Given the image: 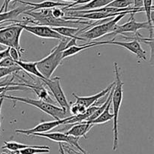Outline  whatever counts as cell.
I'll return each instance as SVG.
<instances>
[{
    "label": "cell",
    "instance_id": "5",
    "mask_svg": "<svg viewBox=\"0 0 154 154\" xmlns=\"http://www.w3.org/2000/svg\"><path fill=\"white\" fill-rule=\"evenodd\" d=\"M23 30L18 23L0 28V44L7 48H14L23 53L20 45V38Z\"/></svg>",
    "mask_w": 154,
    "mask_h": 154
},
{
    "label": "cell",
    "instance_id": "32",
    "mask_svg": "<svg viewBox=\"0 0 154 154\" xmlns=\"http://www.w3.org/2000/svg\"><path fill=\"white\" fill-rule=\"evenodd\" d=\"M11 1H13V0H5L4 2H3V5H2L1 8H0V12L7 11L9 3H10Z\"/></svg>",
    "mask_w": 154,
    "mask_h": 154
},
{
    "label": "cell",
    "instance_id": "9",
    "mask_svg": "<svg viewBox=\"0 0 154 154\" xmlns=\"http://www.w3.org/2000/svg\"><path fill=\"white\" fill-rule=\"evenodd\" d=\"M114 38L113 40L110 41H105V42H95L96 46L102 45H117V46L122 47L128 51H131L134 54L137 56L140 60H147V56H146V52L143 50L141 48V45L138 42V41L134 39L132 42H117V41H114Z\"/></svg>",
    "mask_w": 154,
    "mask_h": 154
},
{
    "label": "cell",
    "instance_id": "19",
    "mask_svg": "<svg viewBox=\"0 0 154 154\" xmlns=\"http://www.w3.org/2000/svg\"><path fill=\"white\" fill-rule=\"evenodd\" d=\"M15 63L18 66L21 68V69L26 72L27 73L32 74V75L39 78L40 79L45 78V77L40 73V72L38 69L36 62L33 63V62H23L21 61V60H17V61H15Z\"/></svg>",
    "mask_w": 154,
    "mask_h": 154
},
{
    "label": "cell",
    "instance_id": "18",
    "mask_svg": "<svg viewBox=\"0 0 154 154\" xmlns=\"http://www.w3.org/2000/svg\"><path fill=\"white\" fill-rule=\"evenodd\" d=\"M27 87L29 88L30 90H32L35 92L39 99L46 102L50 104H54V101L50 96L48 90L42 85V84H26Z\"/></svg>",
    "mask_w": 154,
    "mask_h": 154
},
{
    "label": "cell",
    "instance_id": "30",
    "mask_svg": "<svg viewBox=\"0 0 154 154\" xmlns=\"http://www.w3.org/2000/svg\"><path fill=\"white\" fill-rule=\"evenodd\" d=\"M52 15L56 18H62L65 16V11L59 7H55L51 8Z\"/></svg>",
    "mask_w": 154,
    "mask_h": 154
},
{
    "label": "cell",
    "instance_id": "34",
    "mask_svg": "<svg viewBox=\"0 0 154 154\" xmlns=\"http://www.w3.org/2000/svg\"><path fill=\"white\" fill-rule=\"evenodd\" d=\"M3 101H4V98L0 96V116H1V110H2V106ZM0 127H1V120H0ZM1 136V135H0Z\"/></svg>",
    "mask_w": 154,
    "mask_h": 154
},
{
    "label": "cell",
    "instance_id": "1",
    "mask_svg": "<svg viewBox=\"0 0 154 154\" xmlns=\"http://www.w3.org/2000/svg\"><path fill=\"white\" fill-rule=\"evenodd\" d=\"M70 38L64 37L60 43L51 51V54L42 60L36 62L37 68L45 78H51L54 71L61 63L63 59V51L66 50V45Z\"/></svg>",
    "mask_w": 154,
    "mask_h": 154
},
{
    "label": "cell",
    "instance_id": "12",
    "mask_svg": "<svg viewBox=\"0 0 154 154\" xmlns=\"http://www.w3.org/2000/svg\"><path fill=\"white\" fill-rule=\"evenodd\" d=\"M114 85H115V81H114V83H112L111 84H110L106 89L102 90L101 92L98 93L97 94H95L91 96H77L75 93H72V95H73V96L75 98V99H76L75 103L78 104V105H83V106H84L85 108H89V107L92 106V105H93L95 102H97L100 98L103 97L105 95L108 94L110 92V90L112 89V87H114Z\"/></svg>",
    "mask_w": 154,
    "mask_h": 154
},
{
    "label": "cell",
    "instance_id": "25",
    "mask_svg": "<svg viewBox=\"0 0 154 154\" xmlns=\"http://www.w3.org/2000/svg\"><path fill=\"white\" fill-rule=\"evenodd\" d=\"M133 4V0H114L108 5V7L117 8H124L129 7L131 5Z\"/></svg>",
    "mask_w": 154,
    "mask_h": 154
},
{
    "label": "cell",
    "instance_id": "10",
    "mask_svg": "<svg viewBox=\"0 0 154 154\" xmlns=\"http://www.w3.org/2000/svg\"><path fill=\"white\" fill-rule=\"evenodd\" d=\"M23 27L24 30L38 36V37L42 38H52L61 40L64 38V36L61 35L58 32L53 29L51 27L48 26L43 25H35V26H28L23 25L19 23Z\"/></svg>",
    "mask_w": 154,
    "mask_h": 154
},
{
    "label": "cell",
    "instance_id": "6",
    "mask_svg": "<svg viewBox=\"0 0 154 154\" xmlns=\"http://www.w3.org/2000/svg\"><path fill=\"white\" fill-rule=\"evenodd\" d=\"M60 77H55L54 78H43L40 79L47 87L50 89L51 93L54 95V98L57 100V103L60 105V108H63L66 111L70 114V105L68 102L66 96L62 89L61 84H60Z\"/></svg>",
    "mask_w": 154,
    "mask_h": 154
},
{
    "label": "cell",
    "instance_id": "31",
    "mask_svg": "<svg viewBox=\"0 0 154 154\" xmlns=\"http://www.w3.org/2000/svg\"><path fill=\"white\" fill-rule=\"evenodd\" d=\"M92 0H76V1L73 2V3H72V4H69L67 6H66V7L63 8V10H65V9H67V8H72V7H75L76 5H85V4H87V3L90 2Z\"/></svg>",
    "mask_w": 154,
    "mask_h": 154
},
{
    "label": "cell",
    "instance_id": "27",
    "mask_svg": "<svg viewBox=\"0 0 154 154\" xmlns=\"http://www.w3.org/2000/svg\"><path fill=\"white\" fill-rule=\"evenodd\" d=\"M30 90L28 87H23V86H11V85H7L4 86V87H0V95L2 94V93H5L6 92L8 91H14V90Z\"/></svg>",
    "mask_w": 154,
    "mask_h": 154
},
{
    "label": "cell",
    "instance_id": "39",
    "mask_svg": "<svg viewBox=\"0 0 154 154\" xmlns=\"http://www.w3.org/2000/svg\"><path fill=\"white\" fill-rule=\"evenodd\" d=\"M1 154H8V153H6V152H3V153H2Z\"/></svg>",
    "mask_w": 154,
    "mask_h": 154
},
{
    "label": "cell",
    "instance_id": "38",
    "mask_svg": "<svg viewBox=\"0 0 154 154\" xmlns=\"http://www.w3.org/2000/svg\"><path fill=\"white\" fill-rule=\"evenodd\" d=\"M63 1H66V2H75L76 0H63Z\"/></svg>",
    "mask_w": 154,
    "mask_h": 154
},
{
    "label": "cell",
    "instance_id": "14",
    "mask_svg": "<svg viewBox=\"0 0 154 154\" xmlns=\"http://www.w3.org/2000/svg\"><path fill=\"white\" fill-rule=\"evenodd\" d=\"M16 2L21 3V4L24 5L31 6L32 8L29 10L31 11H37L42 8H53L55 7H66V6H67L68 5H69L68 3L60 2H54L51 1V0H47V1H44L38 3L29 2L22 1V0H16Z\"/></svg>",
    "mask_w": 154,
    "mask_h": 154
},
{
    "label": "cell",
    "instance_id": "40",
    "mask_svg": "<svg viewBox=\"0 0 154 154\" xmlns=\"http://www.w3.org/2000/svg\"><path fill=\"white\" fill-rule=\"evenodd\" d=\"M2 23H0V24H2Z\"/></svg>",
    "mask_w": 154,
    "mask_h": 154
},
{
    "label": "cell",
    "instance_id": "37",
    "mask_svg": "<svg viewBox=\"0 0 154 154\" xmlns=\"http://www.w3.org/2000/svg\"><path fill=\"white\" fill-rule=\"evenodd\" d=\"M6 48H7V47L4 46V45H1V44H0V51H4V50L6 49Z\"/></svg>",
    "mask_w": 154,
    "mask_h": 154
},
{
    "label": "cell",
    "instance_id": "35",
    "mask_svg": "<svg viewBox=\"0 0 154 154\" xmlns=\"http://www.w3.org/2000/svg\"><path fill=\"white\" fill-rule=\"evenodd\" d=\"M8 154H21L20 150H8Z\"/></svg>",
    "mask_w": 154,
    "mask_h": 154
},
{
    "label": "cell",
    "instance_id": "13",
    "mask_svg": "<svg viewBox=\"0 0 154 154\" xmlns=\"http://www.w3.org/2000/svg\"><path fill=\"white\" fill-rule=\"evenodd\" d=\"M93 126H94L93 124L86 121L75 123V125L72 126V128L66 132V134L78 138H81V137L87 138V134L88 133L89 131L92 129Z\"/></svg>",
    "mask_w": 154,
    "mask_h": 154
},
{
    "label": "cell",
    "instance_id": "15",
    "mask_svg": "<svg viewBox=\"0 0 154 154\" xmlns=\"http://www.w3.org/2000/svg\"><path fill=\"white\" fill-rule=\"evenodd\" d=\"M32 8L31 6L26 5L22 6V7H18L17 8L13 9L9 11H4V12H0V23H4V22H15V23H19V20H16V18L19 16L21 14L24 13L26 11L30 10Z\"/></svg>",
    "mask_w": 154,
    "mask_h": 154
},
{
    "label": "cell",
    "instance_id": "4",
    "mask_svg": "<svg viewBox=\"0 0 154 154\" xmlns=\"http://www.w3.org/2000/svg\"><path fill=\"white\" fill-rule=\"evenodd\" d=\"M141 11H144V8L138 9V10L130 11L125 12V13L117 15V16L114 17L112 19L110 20L109 21H107V22L98 24V25L94 26H93V28L90 29L86 30V31L81 32V37L84 38L85 39H88V40H93V39H97L99 38L102 37V36L105 35L111 34V32H114V28H115L117 23H118L123 17H125L126 14H135L138 13V12ZM81 35H79V36Z\"/></svg>",
    "mask_w": 154,
    "mask_h": 154
},
{
    "label": "cell",
    "instance_id": "36",
    "mask_svg": "<svg viewBox=\"0 0 154 154\" xmlns=\"http://www.w3.org/2000/svg\"><path fill=\"white\" fill-rule=\"evenodd\" d=\"M59 146H60V152L61 154H66L65 153V150L63 147V144L62 143H59Z\"/></svg>",
    "mask_w": 154,
    "mask_h": 154
},
{
    "label": "cell",
    "instance_id": "41",
    "mask_svg": "<svg viewBox=\"0 0 154 154\" xmlns=\"http://www.w3.org/2000/svg\"><path fill=\"white\" fill-rule=\"evenodd\" d=\"M81 154H82V153H81Z\"/></svg>",
    "mask_w": 154,
    "mask_h": 154
},
{
    "label": "cell",
    "instance_id": "3",
    "mask_svg": "<svg viewBox=\"0 0 154 154\" xmlns=\"http://www.w3.org/2000/svg\"><path fill=\"white\" fill-rule=\"evenodd\" d=\"M0 96L3 97L4 99H11L14 103L15 102H23V103L28 104V105L36 107V108L40 109L43 112L49 114L50 116H51L55 120H62V119L66 118V117L70 116V114L65 111V110H63V108L55 106L53 104H50L46 102H44V101L41 100V99L36 100V99H30V98L8 96V95H5V93H2V94L0 95Z\"/></svg>",
    "mask_w": 154,
    "mask_h": 154
},
{
    "label": "cell",
    "instance_id": "26",
    "mask_svg": "<svg viewBox=\"0 0 154 154\" xmlns=\"http://www.w3.org/2000/svg\"><path fill=\"white\" fill-rule=\"evenodd\" d=\"M20 70L21 68L18 66H15L10 68H0V78H3V77L8 76L11 74Z\"/></svg>",
    "mask_w": 154,
    "mask_h": 154
},
{
    "label": "cell",
    "instance_id": "22",
    "mask_svg": "<svg viewBox=\"0 0 154 154\" xmlns=\"http://www.w3.org/2000/svg\"><path fill=\"white\" fill-rule=\"evenodd\" d=\"M36 146L37 145H27L16 141H4V146L2 147V149L8 150H20L27 147H36Z\"/></svg>",
    "mask_w": 154,
    "mask_h": 154
},
{
    "label": "cell",
    "instance_id": "8",
    "mask_svg": "<svg viewBox=\"0 0 154 154\" xmlns=\"http://www.w3.org/2000/svg\"><path fill=\"white\" fill-rule=\"evenodd\" d=\"M32 135L42 137V138H46L51 140V141H56V142L58 143H67V144H70L71 146H73V147H76L81 153L87 154L86 153L85 150L78 144V140H79V138L72 136V135H66V133H62V132H50V133L44 132V133H34Z\"/></svg>",
    "mask_w": 154,
    "mask_h": 154
},
{
    "label": "cell",
    "instance_id": "16",
    "mask_svg": "<svg viewBox=\"0 0 154 154\" xmlns=\"http://www.w3.org/2000/svg\"><path fill=\"white\" fill-rule=\"evenodd\" d=\"M114 0H92L90 2L87 3V4L79 6V7H72L69 8L65 9L64 11H88V10H93V9H97L105 7L108 5L109 3Z\"/></svg>",
    "mask_w": 154,
    "mask_h": 154
},
{
    "label": "cell",
    "instance_id": "2",
    "mask_svg": "<svg viewBox=\"0 0 154 154\" xmlns=\"http://www.w3.org/2000/svg\"><path fill=\"white\" fill-rule=\"evenodd\" d=\"M114 73H115V85L114 87L111 102L113 103V120H114V126H113V132H114V141H113V150L115 151L118 148V117L119 111L123 101V87L124 83L122 81L120 78L119 67L117 63H114Z\"/></svg>",
    "mask_w": 154,
    "mask_h": 154
},
{
    "label": "cell",
    "instance_id": "23",
    "mask_svg": "<svg viewBox=\"0 0 154 154\" xmlns=\"http://www.w3.org/2000/svg\"><path fill=\"white\" fill-rule=\"evenodd\" d=\"M21 154H42L49 153L50 147L48 146H38L36 147H27V148L20 150Z\"/></svg>",
    "mask_w": 154,
    "mask_h": 154
},
{
    "label": "cell",
    "instance_id": "24",
    "mask_svg": "<svg viewBox=\"0 0 154 154\" xmlns=\"http://www.w3.org/2000/svg\"><path fill=\"white\" fill-rule=\"evenodd\" d=\"M143 8H144V11L147 14V22L151 26H153V20L151 18V14L153 12V0H143Z\"/></svg>",
    "mask_w": 154,
    "mask_h": 154
},
{
    "label": "cell",
    "instance_id": "7",
    "mask_svg": "<svg viewBox=\"0 0 154 154\" xmlns=\"http://www.w3.org/2000/svg\"><path fill=\"white\" fill-rule=\"evenodd\" d=\"M135 13L130 14V18L129 21L123 25H116L115 28L113 32L111 34L118 35V34H124L127 32H138L140 29H149L150 30V38H153V26H151L148 23L147 21L145 22H137L134 17Z\"/></svg>",
    "mask_w": 154,
    "mask_h": 154
},
{
    "label": "cell",
    "instance_id": "28",
    "mask_svg": "<svg viewBox=\"0 0 154 154\" xmlns=\"http://www.w3.org/2000/svg\"><path fill=\"white\" fill-rule=\"evenodd\" d=\"M17 66L14 60L10 57H6L0 61V68H10Z\"/></svg>",
    "mask_w": 154,
    "mask_h": 154
},
{
    "label": "cell",
    "instance_id": "11",
    "mask_svg": "<svg viewBox=\"0 0 154 154\" xmlns=\"http://www.w3.org/2000/svg\"><path fill=\"white\" fill-rule=\"evenodd\" d=\"M68 119H69V117H66V118L62 119V120H54L53 121L43 122V123H41L39 124H38L37 126H35L32 129H26V130H24V129H16L15 132L17 133L24 134V135H32L34 133H44V132H48L49 131L52 130L54 128L57 127L58 126L64 124L65 122Z\"/></svg>",
    "mask_w": 154,
    "mask_h": 154
},
{
    "label": "cell",
    "instance_id": "21",
    "mask_svg": "<svg viewBox=\"0 0 154 154\" xmlns=\"http://www.w3.org/2000/svg\"><path fill=\"white\" fill-rule=\"evenodd\" d=\"M111 99L109 101L108 104L107 105L106 108H105V110L103 111V112L97 117V118L95 119L94 120H93L92 122H90V123L93 125H96V124H102V123H107V122L110 121L113 119L114 117V115L113 114H111L110 113V108L111 106Z\"/></svg>",
    "mask_w": 154,
    "mask_h": 154
},
{
    "label": "cell",
    "instance_id": "17",
    "mask_svg": "<svg viewBox=\"0 0 154 154\" xmlns=\"http://www.w3.org/2000/svg\"><path fill=\"white\" fill-rule=\"evenodd\" d=\"M57 32L60 34L64 37L70 38H75L77 40L84 41L85 38L78 36L80 31V27H69V26H58V27H51Z\"/></svg>",
    "mask_w": 154,
    "mask_h": 154
},
{
    "label": "cell",
    "instance_id": "29",
    "mask_svg": "<svg viewBox=\"0 0 154 154\" xmlns=\"http://www.w3.org/2000/svg\"><path fill=\"white\" fill-rule=\"evenodd\" d=\"M22 53L14 48H9V57L14 61L20 60Z\"/></svg>",
    "mask_w": 154,
    "mask_h": 154
},
{
    "label": "cell",
    "instance_id": "33",
    "mask_svg": "<svg viewBox=\"0 0 154 154\" xmlns=\"http://www.w3.org/2000/svg\"><path fill=\"white\" fill-rule=\"evenodd\" d=\"M133 7L137 8H143V0H133Z\"/></svg>",
    "mask_w": 154,
    "mask_h": 154
},
{
    "label": "cell",
    "instance_id": "20",
    "mask_svg": "<svg viewBox=\"0 0 154 154\" xmlns=\"http://www.w3.org/2000/svg\"><path fill=\"white\" fill-rule=\"evenodd\" d=\"M93 47H96L95 42H91L90 43L86 44V45H74V46L69 47V48L63 51V59H66L69 57H72V56L78 54V53L84 51V50L88 49V48H93Z\"/></svg>",
    "mask_w": 154,
    "mask_h": 154
}]
</instances>
